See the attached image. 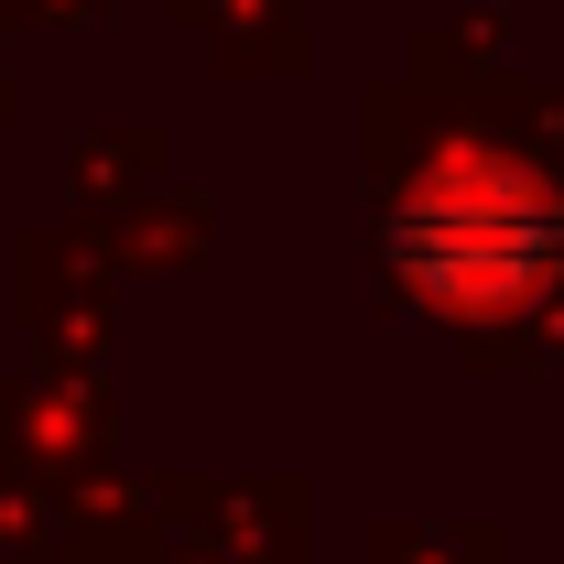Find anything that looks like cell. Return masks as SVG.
<instances>
[{"instance_id": "obj_1", "label": "cell", "mask_w": 564, "mask_h": 564, "mask_svg": "<svg viewBox=\"0 0 564 564\" xmlns=\"http://www.w3.org/2000/svg\"><path fill=\"white\" fill-rule=\"evenodd\" d=\"M543 250V207L510 174H445L413 217H402V261H423L434 293H510Z\"/></svg>"}]
</instances>
